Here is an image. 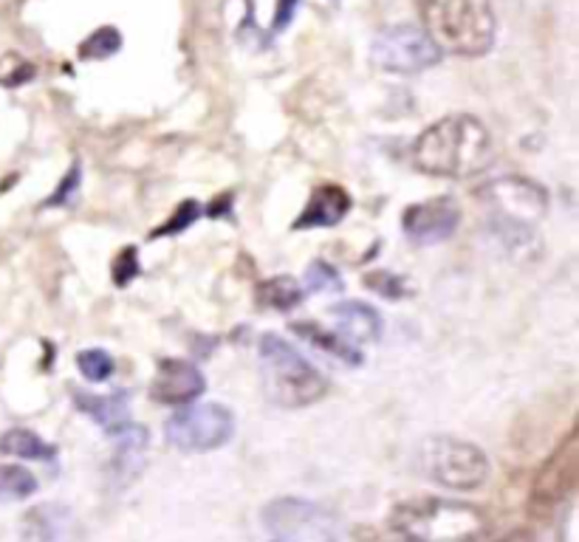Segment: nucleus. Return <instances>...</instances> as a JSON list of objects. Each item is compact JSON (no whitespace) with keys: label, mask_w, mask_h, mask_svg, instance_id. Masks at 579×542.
<instances>
[{"label":"nucleus","mask_w":579,"mask_h":542,"mask_svg":"<svg viewBox=\"0 0 579 542\" xmlns=\"http://www.w3.org/2000/svg\"><path fill=\"white\" fill-rule=\"evenodd\" d=\"M258 351L260 370H263V390L274 404L300 410V406L317 404L328 393L326 377L286 339L266 333V337H260Z\"/></svg>","instance_id":"3"},{"label":"nucleus","mask_w":579,"mask_h":542,"mask_svg":"<svg viewBox=\"0 0 579 542\" xmlns=\"http://www.w3.org/2000/svg\"><path fill=\"white\" fill-rule=\"evenodd\" d=\"M492 133L467 113L438 119L413 144V164L438 179H472L492 164Z\"/></svg>","instance_id":"1"},{"label":"nucleus","mask_w":579,"mask_h":542,"mask_svg":"<svg viewBox=\"0 0 579 542\" xmlns=\"http://www.w3.org/2000/svg\"><path fill=\"white\" fill-rule=\"evenodd\" d=\"M302 300H306V289L295 278H271L266 283H260L258 289V302L266 305V309L291 311Z\"/></svg>","instance_id":"19"},{"label":"nucleus","mask_w":579,"mask_h":542,"mask_svg":"<svg viewBox=\"0 0 579 542\" xmlns=\"http://www.w3.org/2000/svg\"><path fill=\"white\" fill-rule=\"evenodd\" d=\"M68 509L62 505H40L34 512L26 514V536H38V540H54L66 534Z\"/></svg>","instance_id":"20"},{"label":"nucleus","mask_w":579,"mask_h":542,"mask_svg":"<svg viewBox=\"0 0 579 542\" xmlns=\"http://www.w3.org/2000/svg\"><path fill=\"white\" fill-rule=\"evenodd\" d=\"M441 57L445 51L438 49L436 40L413 23H399L379 31V38L373 40V51H370V60L390 74H419V71L438 66Z\"/></svg>","instance_id":"8"},{"label":"nucleus","mask_w":579,"mask_h":542,"mask_svg":"<svg viewBox=\"0 0 579 542\" xmlns=\"http://www.w3.org/2000/svg\"><path fill=\"white\" fill-rule=\"evenodd\" d=\"M38 68L23 60L20 54H3L0 57V86L3 88H20L26 82L34 80Z\"/></svg>","instance_id":"25"},{"label":"nucleus","mask_w":579,"mask_h":542,"mask_svg":"<svg viewBox=\"0 0 579 542\" xmlns=\"http://www.w3.org/2000/svg\"><path fill=\"white\" fill-rule=\"evenodd\" d=\"M577 474L579 438L577 430H571L566 435V441L555 450V455L542 463V469L537 472L535 489H531V512L549 514L555 505H560L573 492V486H577Z\"/></svg>","instance_id":"9"},{"label":"nucleus","mask_w":579,"mask_h":542,"mask_svg":"<svg viewBox=\"0 0 579 542\" xmlns=\"http://www.w3.org/2000/svg\"><path fill=\"white\" fill-rule=\"evenodd\" d=\"M122 49V34H119L113 26H102L93 34H88L80 43V57L82 60H108L117 51Z\"/></svg>","instance_id":"22"},{"label":"nucleus","mask_w":579,"mask_h":542,"mask_svg":"<svg viewBox=\"0 0 579 542\" xmlns=\"http://www.w3.org/2000/svg\"><path fill=\"white\" fill-rule=\"evenodd\" d=\"M198 212H201V210H198V201H184V203H181V207H179V212H176V215L170 218V221H167L164 227L156 229L153 238H161V234L181 232V229H187L192 221H196Z\"/></svg>","instance_id":"27"},{"label":"nucleus","mask_w":579,"mask_h":542,"mask_svg":"<svg viewBox=\"0 0 579 542\" xmlns=\"http://www.w3.org/2000/svg\"><path fill=\"white\" fill-rule=\"evenodd\" d=\"M421 29L447 54L483 57L495 46L492 0H419Z\"/></svg>","instance_id":"2"},{"label":"nucleus","mask_w":579,"mask_h":542,"mask_svg":"<svg viewBox=\"0 0 579 542\" xmlns=\"http://www.w3.org/2000/svg\"><path fill=\"white\" fill-rule=\"evenodd\" d=\"M263 525L278 540L331 542L342 536L339 520L328 509L302 498L271 500L263 509Z\"/></svg>","instance_id":"7"},{"label":"nucleus","mask_w":579,"mask_h":542,"mask_svg":"<svg viewBox=\"0 0 579 542\" xmlns=\"http://www.w3.org/2000/svg\"><path fill=\"white\" fill-rule=\"evenodd\" d=\"M306 291H315V294H339L342 291V280H339L333 265H328L326 260H315L306 269Z\"/></svg>","instance_id":"23"},{"label":"nucleus","mask_w":579,"mask_h":542,"mask_svg":"<svg viewBox=\"0 0 579 542\" xmlns=\"http://www.w3.org/2000/svg\"><path fill=\"white\" fill-rule=\"evenodd\" d=\"M351 195L339 184H322L311 192L306 210L300 212V218L295 221V229H326L337 227L342 218L351 212Z\"/></svg>","instance_id":"14"},{"label":"nucleus","mask_w":579,"mask_h":542,"mask_svg":"<svg viewBox=\"0 0 579 542\" xmlns=\"http://www.w3.org/2000/svg\"><path fill=\"white\" fill-rule=\"evenodd\" d=\"M489 198L503 210L506 221H537L546 212V192L526 179H503L489 190Z\"/></svg>","instance_id":"12"},{"label":"nucleus","mask_w":579,"mask_h":542,"mask_svg":"<svg viewBox=\"0 0 579 542\" xmlns=\"http://www.w3.org/2000/svg\"><path fill=\"white\" fill-rule=\"evenodd\" d=\"M234 435V415L223 404H184L164 421L167 444L181 452H212Z\"/></svg>","instance_id":"6"},{"label":"nucleus","mask_w":579,"mask_h":542,"mask_svg":"<svg viewBox=\"0 0 579 542\" xmlns=\"http://www.w3.org/2000/svg\"><path fill=\"white\" fill-rule=\"evenodd\" d=\"M390 525L413 540H469L481 534L483 514L467 503L441 498L405 500L390 514Z\"/></svg>","instance_id":"4"},{"label":"nucleus","mask_w":579,"mask_h":542,"mask_svg":"<svg viewBox=\"0 0 579 542\" xmlns=\"http://www.w3.org/2000/svg\"><path fill=\"white\" fill-rule=\"evenodd\" d=\"M38 492V478L23 466L0 463V503H14Z\"/></svg>","instance_id":"21"},{"label":"nucleus","mask_w":579,"mask_h":542,"mask_svg":"<svg viewBox=\"0 0 579 542\" xmlns=\"http://www.w3.org/2000/svg\"><path fill=\"white\" fill-rule=\"evenodd\" d=\"M300 0H278V9H274V31H283L286 26L295 18V9Z\"/></svg>","instance_id":"30"},{"label":"nucleus","mask_w":579,"mask_h":542,"mask_svg":"<svg viewBox=\"0 0 579 542\" xmlns=\"http://www.w3.org/2000/svg\"><path fill=\"white\" fill-rule=\"evenodd\" d=\"M0 452L3 455L26 458V461H51L57 455L54 446L46 444L43 438L34 435L31 430H23V426H14V430L0 435Z\"/></svg>","instance_id":"18"},{"label":"nucleus","mask_w":579,"mask_h":542,"mask_svg":"<svg viewBox=\"0 0 579 542\" xmlns=\"http://www.w3.org/2000/svg\"><path fill=\"white\" fill-rule=\"evenodd\" d=\"M419 466L432 483L456 492H472L489 478V458L481 446L450 435L427 438L419 450Z\"/></svg>","instance_id":"5"},{"label":"nucleus","mask_w":579,"mask_h":542,"mask_svg":"<svg viewBox=\"0 0 579 542\" xmlns=\"http://www.w3.org/2000/svg\"><path fill=\"white\" fill-rule=\"evenodd\" d=\"M291 331H295L297 337L306 339V342H311V345L322 348L326 353L337 357L339 362L362 364V353H359L357 345H351L348 339L337 337V333L326 331V328L317 325V322H295V325H291Z\"/></svg>","instance_id":"17"},{"label":"nucleus","mask_w":579,"mask_h":542,"mask_svg":"<svg viewBox=\"0 0 579 542\" xmlns=\"http://www.w3.org/2000/svg\"><path fill=\"white\" fill-rule=\"evenodd\" d=\"M74 404L80 413L91 415L99 426L111 435L130 424V393L119 390L113 395H93V393H74Z\"/></svg>","instance_id":"15"},{"label":"nucleus","mask_w":579,"mask_h":542,"mask_svg":"<svg viewBox=\"0 0 579 542\" xmlns=\"http://www.w3.org/2000/svg\"><path fill=\"white\" fill-rule=\"evenodd\" d=\"M77 187H80V167L74 164V167H71V173L66 175V181H62L60 190H57L54 195H51L46 203H49V207H60V203L68 201V195H71V192H74Z\"/></svg>","instance_id":"29"},{"label":"nucleus","mask_w":579,"mask_h":542,"mask_svg":"<svg viewBox=\"0 0 579 542\" xmlns=\"http://www.w3.org/2000/svg\"><path fill=\"white\" fill-rule=\"evenodd\" d=\"M136 274H139V254H136L133 247H128L113 260V283H117L119 289H124Z\"/></svg>","instance_id":"26"},{"label":"nucleus","mask_w":579,"mask_h":542,"mask_svg":"<svg viewBox=\"0 0 579 542\" xmlns=\"http://www.w3.org/2000/svg\"><path fill=\"white\" fill-rule=\"evenodd\" d=\"M333 322L339 328V337L348 339L351 345H368V342H379L385 331V322L373 305L362 300H346L337 302L331 309Z\"/></svg>","instance_id":"13"},{"label":"nucleus","mask_w":579,"mask_h":542,"mask_svg":"<svg viewBox=\"0 0 579 542\" xmlns=\"http://www.w3.org/2000/svg\"><path fill=\"white\" fill-rule=\"evenodd\" d=\"M458 223H461V210L452 198H432V201L413 203L407 207L401 227L405 234L413 243H445L456 234Z\"/></svg>","instance_id":"10"},{"label":"nucleus","mask_w":579,"mask_h":542,"mask_svg":"<svg viewBox=\"0 0 579 542\" xmlns=\"http://www.w3.org/2000/svg\"><path fill=\"white\" fill-rule=\"evenodd\" d=\"M117 452H113L111 472L122 483H130L144 466V450H148V432L139 424H128L117 432Z\"/></svg>","instance_id":"16"},{"label":"nucleus","mask_w":579,"mask_h":542,"mask_svg":"<svg viewBox=\"0 0 579 542\" xmlns=\"http://www.w3.org/2000/svg\"><path fill=\"white\" fill-rule=\"evenodd\" d=\"M365 283H368L370 289L382 291L388 300H396V297H401V280L396 278V274H390V271H377V274H368V278H365Z\"/></svg>","instance_id":"28"},{"label":"nucleus","mask_w":579,"mask_h":542,"mask_svg":"<svg viewBox=\"0 0 579 542\" xmlns=\"http://www.w3.org/2000/svg\"><path fill=\"white\" fill-rule=\"evenodd\" d=\"M77 368H80V373L88 379V382H108V379L113 377L111 353L99 351V348L82 351L80 357H77Z\"/></svg>","instance_id":"24"},{"label":"nucleus","mask_w":579,"mask_h":542,"mask_svg":"<svg viewBox=\"0 0 579 542\" xmlns=\"http://www.w3.org/2000/svg\"><path fill=\"white\" fill-rule=\"evenodd\" d=\"M207 390V379L198 364L187 359H161L150 379V399L164 406H184L198 401Z\"/></svg>","instance_id":"11"}]
</instances>
